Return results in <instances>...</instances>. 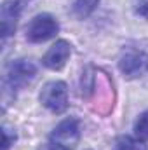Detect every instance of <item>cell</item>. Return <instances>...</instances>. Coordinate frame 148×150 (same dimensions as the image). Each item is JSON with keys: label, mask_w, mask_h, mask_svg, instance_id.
<instances>
[{"label": "cell", "mask_w": 148, "mask_h": 150, "mask_svg": "<svg viewBox=\"0 0 148 150\" xmlns=\"http://www.w3.org/2000/svg\"><path fill=\"white\" fill-rule=\"evenodd\" d=\"M89 75V84H82V96L89 98L94 105V110L101 115H108L113 110L115 91L110 77L101 70H92Z\"/></svg>", "instance_id": "1"}, {"label": "cell", "mask_w": 148, "mask_h": 150, "mask_svg": "<svg viewBox=\"0 0 148 150\" xmlns=\"http://www.w3.org/2000/svg\"><path fill=\"white\" fill-rule=\"evenodd\" d=\"M37 75V67L30 59H14L7 65L4 75V86L9 91H19L26 84H30Z\"/></svg>", "instance_id": "2"}, {"label": "cell", "mask_w": 148, "mask_h": 150, "mask_svg": "<svg viewBox=\"0 0 148 150\" xmlns=\"http://www.w3.org/2000/svg\"><path fill=\"white\" fill-rule=\"evenodd\" d=\"M82 131H80V122L75 117H68L61 120L52 133L49 134V143L61 150H75L80 142Z\"/></svg>", "instance_id": "3"}, {"label": "cell", "mask_w": 148, "mask_h": 150, "mask_svg": "<svg viewBox=\"0 0 148 150\" xmlns=\"http://www.w3.org/2000/svg\"><path fill=\"white\" fill-rule=\"evenodd\" d=\"M40 103L49 110V112L63 113L68 108V86L63 80H51L44 84L40 94H38Z\"/></svg>", "instance_id": "4"}, {"label": "cell", "mask_w": 148, "mask_h": 150, "mask_svg": "<svg viewBox=\"0 0 148 150\" xmlns=\"http://www.w3.org/2000/svg\"><path fill=\"white\" fill-rule=\"evenodd\" d=\"M58 32H59L58 19L52 14L42 12V14H37L26 26V38L32 44H40L52 38Z\"/></svg>", "instance_id": "5"}, {"label": "cell", "mask_w": 148, "mask_h": 150, "mask_svg": "<svg viewBox=\"0 0 148 150\" xmlns=\"http://www.w3.org/2000/svg\"><path fill=\"white\" fill-rule=\"evenodd\" d=\"M70 54H72V45H70V42H68V40H63V38H61V40H56V42L47 49V52L44 54L42 65H44L45 68L52 70V72H59V70L65 68V65H66Z\"/></svg>", "instance_id": "6"}, {"label": "cell", "mask_w": 148, "mask_h": 150, "mask_svg": "<svg viewBox=\"0 0 148 150\" xmlns=\"http://www.w3.org/2000/svg\"><path fill=\"white\" fill-rule=\"evenodd\" d=\"M23 11V2L21 0H7L4 2L0 9V23H2V37L7 38L16 32L18 19Z\"/></svg>", "instance_id": "7"}, {"label": "cell", "mask_w": 148, "mask_h": 150, "mask_svg": "<svg viewBox=\"0 0 148 150\" xmlns=\"http://www.w3.org/2000/svg\"><path fill=\"white\" fill-rule=\"evenodd\" d=\"M147 67H148V58H145V54L138 52V51H129V52L122 54V58L118 59V70L127 79L141 77Z\"/></svg>", "instance_id": "8"}, {"label": "cell", "mask_w": 148, "mask_h": 150, "mask_svg": "<svg viewBox=\"0 0 148 150\" xmlns=\"http://www.w3.org/2000/svg\"><path fill=\"white\" fill-rule=\"evenodd\" d=\"M113 150H148L147 143L138 136H118L113 142Z\"/></svg>", "instance_id": "9"}, {"label": "cell", "mask_w": 148, "mask_h": 150, "mask_svg": "<svg viewBox=\"0 0 148 150\" xmlns=\"http://www.w3.org/2000/svg\"><path fill=\"white\" fill-rule=\"evenodd\" d=\"M98 5H99V0H75L73 14L78 19H85V18H89L96 11Z\"/></svg>", "instance_id": "10"}, {"label": "cell", "mask_w": 148, "mask_h": 150, "mask_svg": "<svg viewBox=\"0 0 148 150\" xmlns=\"http://www.w3.org/2000/svg\"><path fill=\"white\" fill-rule=\"evenodd\" d=\"M134 134L140 140L148 142V110H145L138 117V120L134 122Z\"/></svg>", "instance_id": "11"}, {"label": "cell", "mask_w": 148, "mask_h": 150, "mask_svg": "<svg viewBox=\"0 0 148 150\" xmlns=\"http://www.w3.org/2000/svg\"><path fill=\"white\" fill-rule=\"evenodd\" d=\"M2 136H4L2 150H9V149H11V145L16 142V133H14V131L11 133V129H7V127L4 126V127H2Z\"/></svg>", "instance_id": "12"}, {"label": "cell", "mask_w": 148, "mask_h": 150, "mask_svg": "<svg viewBox=\"0 0 148 150\" xmlns=\"http://www.w3.org/2000/svg\"><path fill=\"white\" fill-rule=\"evenodd\" d=\"M136 14H140V16H143V18L148 19V0H145L143 4H140L136 7Z\"/></svg>", "instance_id": "13"}, {"label": "cell", "mask_w": 148, "mask_h": 150, "mask_svg": "<svg viewBox=\"0 0 148 150\" xmlns=\"http://www.w3.org/2000/svg\"><path fill=\"white\" fill-rule=\"evenodd\" d=\"M38 150H61V149H58V147H54L52 143H47V145H44L42 149H38Z\"/></svg>", "instance_id": "14"}]
</instances>
